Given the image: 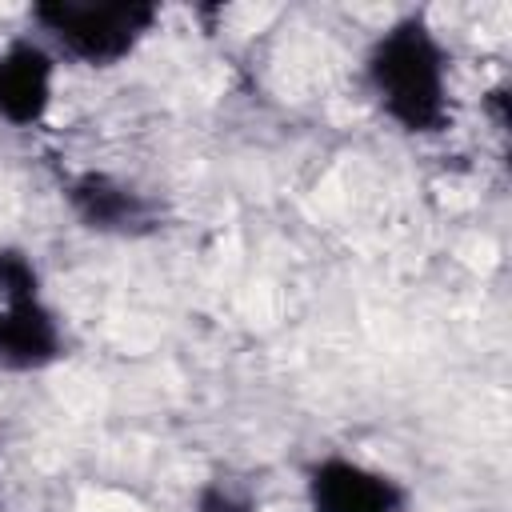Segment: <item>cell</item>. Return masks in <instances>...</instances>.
<instances>
[{
    "instance_id": "6da1fadb",
    "label": "cell",
    "mask_w": 512,
    "mask_h": 512,
    "mask_svg": "<svg viewBox=\"0 0 512 512\" xmlns=\"http://www.w3.org/2000/svg\"><path fill=\"white\" fill-rule=\"evenodd\" d=\"M380 116L408 136H440L452 124L448 48L424 12H404L380 28L360 64Z\"/></svg>"
},
{
    "instance_id": "7a4b0ae2",
    "label": "cell",
    "mask_w": 512,
    "mask_h": 512,
    "mask_svg": "<svg viewBox=\"0 0 512 512\" xmlns=\"http://www.w3.org/2000/svg\"><path fill=\"white\" fill-rule=\"evenodd\" d=\"M28 16L56 56L84 68L124 64L160 24V8L148 0H40Z\"/></svg>"
},
{
    "instance_id": "3957f363",
    "label": "cell",
    "mask_w": 512,
    "mask_h": 512,
    "mask_svg": "<svg viewBox=\"0 0 512 512\" xmlns=\"http://www.w3.org/2000/svg\"><path fill=\"white\" fill-rule=\"evenodd\" d=\"M64 356L68 336L44 296L32 252L20 244H0V368L44 372Z\"/></svg>"
},
{
    "instance_id": "277c9868",
    "label": "cell",
    "mask_w": 512,
    "mask_h": 512,
    "mask_svg": "<svg viewBox=\"0 0 512 512\" xmlns=\"http://www.w3.org/2000/svg\"><path fill=\"white\" fill-rule=\"evenodd\" d=\"M304 500L308 512H408V488L396 476L340 452L308 464Z\"/></svg>"
},
{
    "instance_id": "5b68a950",
    "label": "cell",
    "mask_w": 512,
    "mask_h": 512,
    "mask_svg": "<svg viewBox=\"0 0 512 512\" xmlns=\"http://www.w3.org/2000/svg\"><path fill=\"white\" fill-rule=\"evenodd\" d=\"M64 200L80 228L100 236H148L160 228V204L112 172H76L64 184Z\"/></svg>"
},
{
    "instance_id": "8992f818",
    "label": "cell",
    "mask_w": 512,
    "mask_h": 512,
    "mask_svg": "<svg viewBox=\"0 0 512 512\" xmlns=\"http://www.w3.org/2000/svg\"><path fill=\"white\" fill-rule=\"evenodd\" d=\"M60 56L40 36H12L0 44V124L36 128L56 96Z\"/></svg>"
},
{
    "instance_id": "52a82bcc",
    "label": "cell",
    "mask_w": 512,
    "mask_h": 512,
    "mask_svg": "<svg viewBox=\"0 0 512 512\" xmlns=\"http://www.w3.org/2000/svg\"><path fill=\"white\" fill-rule=\"evenodd\" d=\"M196 512H256L248 496L232 492L228 484H204L196 492Z\"/></svg>"
}]
</instances>
